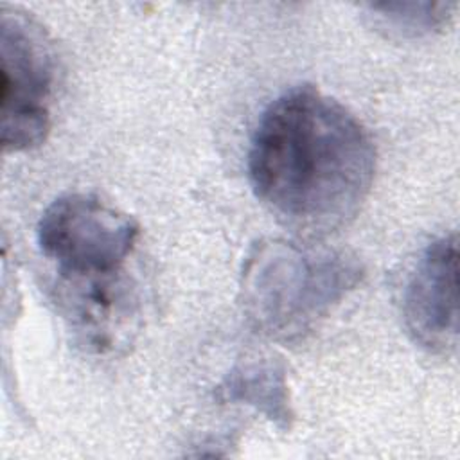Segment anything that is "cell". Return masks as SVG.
Segmentation results:
<instances>
[{
    "label": "cell",
    "mask_w": 460,
    "mask_h": 460,
    "mask_svg": "<svg viewBox=\"0 0 460 460\" xmlns=\"http://www.w3.org/2000/svg\"><path fill=\"white\" fill-rule=\"evenodd\" d=\"M257 198L288 226L323 235L365 201L376 151L363 124L313 86L277 97L261 115L248 153Z\"/></svg>",
    "instance_id": "cell-1"
},
{
    "label": "cell",
    "mask_w": 460,
    "mask_h": 460,
    "mask_svg": "<svg viewBox=\"0 0 460 460\" xmlns=\"http://www.w3.org/2000/svg\"><path fill=\"white\" fill-rule=\"evenodd\" d=\"M359 279V266L336 252L266 243L248 259L244 300L259 325L279 338L298 336Z\"/></svg>",
    "instance_id": "cell-2"
},
{
    "label": "cell",
    "mask_w": 460,
    "mask_h": 460,
    "mask_svg": "<svg viewBox=\"0 0 460 460\" xmlns=\"http://www.w3.org/2000/svg\"><path fill=\"white\" fill-rule=\"evenodd\" d=\"M137 239L133 217L90 194L54 199L38 223V244L68 286L117 280Z\"/></svg>",
    "instance_id": "cell-3"
},
{
    "label": "cell",
    "mask_w": 460,
    "mask_h": 460,
    "mask_svg": "<svg viewBox=\"0 0 460 460\" xmlns=\"http://www.w3.org/2000/svg\"><path fill=\"white\" fill-rule=\"evenodd\" d=\"M2 146L25 151L40 146L50 128L47 106L54 54L43 29L16 9H2Z\"/></svg>",
    "instance_id": "cell-4"
},
{
    "label": "cell",
    "mask_w": 460,
    "mask_h": 460,
    "mask_svg": "<svg viewBox=\"0 0 460 460\" xmlns=\"http://www.w3.org/2000/svg\"><path fill=\"white\" fill-rule=\"evenodd\" d=\"M458 241L444 235L433 241L415 264L404 291L402 313L413 340L444 352L458 336Z\"/></svg>",
    "instance_id": "cell-5"
},
{
    "label": "cell",
    "mask_w": 460,
    "mask_h": 460,
    "mask_svg": "<svg viewBox=\"0 0 460 460\" xmlns=\"http://www.w3.org/2000/svg\"><path fill=\"white\" fill-rule=\"evenodd\" d=\"M455 4H429V2H397L374 4L370 11L381 27L402 36H419L438 29L451 14Z\"/></svg>",
    "instance_id": "cell-6"
},
{
    "label": "cell",
    "mask_w": 460,
    "mask_h": 460,
    "mask_svg": "<svg viewBox=\"0 0 460 460\" xmlns=\"http://www.w3.org/2000/svg\"><path fill=\"white\" fill-rule=\"evenodd\" d=\"M228 397L252 401L270 406V415L286 419V402H284V383L282 377H277V370L271 367H252L241 374H234L228 381Z\"/></svg>",
    "instance_id": "cell-7"
}]
</instances>
